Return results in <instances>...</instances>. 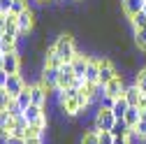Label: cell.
Here are the masks:
<instances>
[{"label":"cell","mask_w":146,"mask_h":144,"mask_svg":"<svg viewBox=\"0 0 146 144\" xmlns=\"http://www.w3.org/2000/svg\"><path fill=\"white\" fill-rule=\"evenodd\" d=\"M40 135H44V128H40V125H28L26 137H40Z\"/></svg>","instance_id":"83f0119b"},{"label":"cell","mask_w":146,"mask_h":144,"mask_svg":"<svg viewBox=\"0 0 146 144\" xmlns=\"http://www.w3.org/2000/svg\"><path fill=\"white\" fill-rule=\"evenodd\" d=\"M135 44H137L141 51H146V28L135 30Z\"/></svg>","instance_id":"cb8c5ba5"},{"label":"cell","mask_w":146,"mask_h":144,"mask_svg":"<svg viewBox=\"0 0 146 144\" xmlns=\"http://www.w3.org/2000/svg\"><path fill=\"white\" fill-rule=\"evenodd\" d=\"M139 119H141V107H127L125 121H127V125H130V128H135V125L139 123Z\"/></svg>","instance_id":"e0dca14e"},{"label":"cell","mask_w":146,"mask_h":144,"mask_svg":"<svg viewBox=\"0 0 146 144\" xmlns=\"http://www.w3.org/2000/svg\"><path fill=\"white\" fill-rule=\"evenodd\" d=\"M12 3L14 0H0V14H12Z\"/></svg>","instance_id":"f546056e"},{"label":"cell","mask_w":146,"mask_h":144,"mask_svg":"<svg viewBox=\"0 0 146 144\" xmlns=\"http://www.w3.org/2000/svg\"><path fill=\"white\" fill-rule=\"evenodd\" d=\"M9 105H12L9 93L5 91V88H0V112H3V109H9Z\"/></svg>","instance_id":"484cf974"},{"label":"cell","mask_w":146,"mask_h":144,"mask_svg":"<svg viewBox=\"0 0 146 144\" xmlns=\"http://www.w3.org/2000/svg\"><path fill=\"white\" fill-rule=\"evenodd\" d=\"M26 144H44V135H40V137H26Z\"/></svg>","instance_id":"d6a6232c"},{"label":"cell","mask_w":146,"mask_h":144,"mask_svg":"<svg viewBox=\"0 0 146 144\" xmlns=\"http://www.w3.org/2000/svg\"><path fill=\"white\" fill-rule=\"evenodd\" d=\"M0 53H3V37H0Z\"/></svg>","instance_id":"74e56055"},{"label":"cell","mask_w":146,"mask_h":144,"mask_svg":"<svg viewBox=\"0 0 146 144\" xmlns=\"http://www.w3.org/2000/svg\"><path fill=\"white\" fill-rule=\"evenodd\" d=\"M111 144H130V139H127V137H114Z\"/></svg>","instance_id":"e575fe53"},{"label":"cell","mask_w":146,"mask_h":144,"mask_svg":"<svg viewBox=\"0 0 146 144\" xmlns=\"http://www.w3.org/2000/svg\"><path fill=\"white\" fill-rule=\"evenodd\" d=\"M7 112L12 114V119H19V116H23V109H21V107L16 105L14 100H12V105H9V109H7Z\"/></svg>","instance_id":"4316f807"},{"label":"cell","mask_w":146,"mask_h":144,"mask_svg":"<svg viewBox=\"0 0 146 144\" xmlns=\"http://www.w3.org/2000/svg\"><path fill=\"white\" fill-rule=\"evenodd\" d=\"M49 51H53V53H56V56H58L63 63H72V61H74V56H77L74 40H72L70 35H58L56 42L51 44V49H49Z\"/></svg>","instance_id":"6da1fadb"},{"label":"cell","mask_w":146,"mask_h":144,"mask_svg":"<svg viewBox=\"0 0 146 144\" xmlns=\"http://www.w3.org/2000/svg\"><path fill=\"white\" fill-rule=\"evenodd\" d=\"M26 121L30 125H40V128H46V112H44V107H37V105H30L28 109L23 112Z\"/></svg>","instance_id":"277c9868"},{"label":"cell","mask_w":146,"mask_h":144,"mask_svg":"<svg viewBox=\"0 0 146 144\" xmlns=\"http://www.w3.org/2000/svg\"><path fill=\"white\" fill-rule=\"evenodd\" d=\"M77 79L74 75V67H72V63H63L60 70H58V88H67L72 86V81Z\"/></svg>","instance_id":"52a82bcc"},{"label":"cell","mask_w":146,"mask_h":144,"mask_svg":"<svg viewBox=\"0 0 146 144\" xmlns=\"http://www.w3.org/2000/svg\"><path fill=\"white\" fill-rule=\"evenodd\" d=\"M135 86L139 88V91H141V95L146 98V67L137 72V77H135Z\"/></svg>","instance_id":"44dd1931"},{"label":"cell","mask_w":146,"mask_h":144,"mask_svg":"<svg viewBox=\"0 0 146 144\" xmlns=\"http://www.w3.org/2000/svg\"><path fill=\"white\" fill-rule=\"evenodd\" d=\"M12 123H14V119H12V114L7 112V109H3L0 112V137H9V128H12Z\"/></svg>","instance_id":"9a60e30c"},{"label":"cell","mask_w":146,"mask_h":144,"mask_svg":"<svg viewBox=\"0 0 146 144\" xmlns=\"http://www.w3.org/2000/svg\"><path fill=\"white\" fill-rule=\"evenodd\" d=\"M114 102H116V98H111V95H104V98L100 100V107H102V109H111V107H114Z\"/></svg>","instance_id":"f1b7e54d"},{"label":"cell","mask_w":146,"mask_h":144,"mask_svg":"<svg viewBox=\"0 0 146 144\" xmlns=\"http://www.w3.org/2000/svg\"><path fill=\"white\" fill-rule=\"evenodd\" d=\"M7 79H9V75L5 70H0V88H5V84H7Z\"/></svg>","instance_id":"836d02e7"},{"label":"cell","mask_w":146,"mask_h":144,"mask_svg":"<svg viewBox=\"0 0 146 144\" xmlns=\"http://www.w3.org/2000/svg\"><path fill=\"white\" fill-rule=\"evenodd\" d=\"M130 21H132V28L139 30V28H146V12H139L135 16H130Z\"/></svg>","instance_id":"603a6c76"},{"label":"cell","mask_w":146,"mask_h":144,"mask_svg":"<svg viewBox=\"0 0 146 144\" xmlns=\"http://www.w3.org/2000/svg\"><path fill=\"white\" fill-rule=\"evenodd\" d=\"M114 123H116V116L111 114V109H102L100 107L98 114H95V121H93V128L98 133H104V130H111Z\"/></svg>","instance_id":"7a4b0ae2"},{"label":"cell","mask_w":146,"mask_h":144,"mask_svg":"<svg viewBox=\"0 0 146 144\" xmlns=\"http://www.w3.org/2000/svg\"><path fill=\"white\" fill-rule=\"evenodd\" d=\"M5 33L19 35V28H16V16H14V14H7V16H5Z\"/></svg>","instance_id":"ffe728a7"},{"label":"cell","mask_w":146,"mask_h":144,"mask_svg":"<svg viewBox=\"0 0 146 144\" xmlns=\"http://www.w3.org/2000/svg\"><path fill=\"white\" fill-rule=\"evenodd\" d=\"M107 95H111V98H121L123 93H125V84H123V79H121V75L116 77V79H111L107 86Z\"/></svg>","instance_id":"8fae6325"},{"label":"cell","mask_w":146,"mask_h":144,"mask_svg":"<svg viewBox=\"0 0 146 144\" xmlns=\"http://www.w3.org/2000/svg\"><path fill=\"white\" fill-rule=\"evenodd\" d=\"M81 144H100V133H98L95 128H93V130H88V133H84Z\"/></svg>","instance_id":"7402d4cb"},{"label":"cell","mask_w":146,"mask_h":144,"mask_svg":"<svg viewBox=\"0 0 146 144\" xmlns=\"http://www.w3.org/2000/svg\"><path fill=\"white\" fill-rule=\"evenodd\" d=\"M26 9H28V0H14V3H12V14L14 16H19Z\"/></svg>","instance_id":"d4e9b609"},{"label":"cell","mask_w":146,"mask_h":144,"mask_svg":"<svg viewBox=\"0 0 146 144\" xmlns=\"http://www.w3.org/2000/svg\"><path fill=\"white\" fill-rule=\"evenodd\" d=\"M127 107H130V102L125 100V95H121V98H116V102H114V107H111V114H114L116 119H125Z\"/></svg>","instance_id":"2e32d148"},{"label":"cell","mask_w":146,"mask_h":144,"mask_svg":"<svg viewBox=\"0 0 146 144\" xmlns=\"http://www.w3.org/2000/svg\"><path fill=\"white\" fill-rule=\"evenodd\" d=\"M58 70L60 67H51L44 63L42 75H40V84L46 88V91H58Z\"/></svg>","instance_id":"3957f363"},{"label":"cell","mask_w":146,"mask_h":144,"mask_svg":"<svg viewBox=\"0 0 146 144\" xmlns=\"http://www.w3.org/2000/svg\"><path fill=\"white\" fill-rule=\"evenodd\" d=\"M23 88H26V81H23V77H21V75H9V79H7V84H5V91L9 93V98H12V100L19 98Z\"/></svg>","instance_id":"8992f818"},{"label":"cell","mask_w":146,"mask_h":144,"mask_svg":"<svg viewBox=\"0 0 146 144\" xmlns=\"http://www.w3.org/2000/svg\"><path fill=\"white\" fill-rule=\"evenodd\" d=\"M0 70H3V53H0Z\"/></svg>","instance_id":"8d00e7d4"},{"label":"cell","mask_w":146,"mask_h":144,"mask_svg":"<svg viewBox=\"0 0 146 144\" xmlns=\"http://www.w3.org/2000/svg\"><path fill=\"white\" fill-rule=\"evenodd\" d=\"M135 128H130V125H127V121L125 119H116V123H114V128L109 130L111 133L114 137H130V133H132Z\"/></svg>","instance_id":"5bb4252c"},{"label":"cell","mask_w":146,"mask_h":144,"mask_svg":"<svg viewBox=\"0 0 146 144\" xmlns=\"http://www.w3.org/2000/svg\"><path fill=\"white\" fill-rule=\"evenodd\" d=\"M3 142H5V144H26V137H16V135H9V137H5Z\"/></svg>","instance_id":"4dcf8cb0"},{"label":"cell","mask_w":146,"mask_h":144,"mask_svg":"<svg viewBox=\"0 0 146 144\" xmlns=\"http://www.w3.org/2000/svg\"><path fill=\"white\" fill-rule=\"evenodd\" d=\"M30 100H33V105H37V107H46L49 91L42 84H35V86H30Z\"/></svg>","instance_id":"30bf717a"},{"label":"cell","mask_w":146,"mask_h":144,"mask_svg":"<svg viewBox=\"0 0 146 144\" xmlns=\"http://www.w3.org/2000/svg\"><path fill=\"white\" fill-rule=\"evenodd\" d=\"M125 100L127 102H130V107H139L141 105V100H144V95H141V91H139V88L132 84V86H125Z\"/></svg>","instance_id":"7c38bea8"},{"label":"cell","mask_w":146,"mask_h":144,"mask_svg":"<svg viewBox=\"0 0 146 144\" xmlns=\"http://www.w3.org/2000/svg\"><path fill=\"white\" fill-rule=\"evenodd\" d=\"M0 37H3V53H5V51H16V40H19V35L3 33Z\"/></svg>","instance_id":"ac0fdd59"},{"label":"cell","mask_w":146,"mask_h":144,"mask_svg":"<svg viewBox=\"0 0 146 144\" xmlns=\"http://www.w3.org/2000/svg\"><path fill=\"white\" fill-rule=\"evenodd\" d=\"M111 142H114V135L109 133V130L100 133V144H111Z\"/></svg>","instance_id":"1f68e13d"},{"label":"cell","mask_w":146,"mask_h":144,"mask_svg":"<svg viewBox=\"0 0 146 144\" xmlns=\"http://www.w3.org/2000/svg\"><path fill=\"white\" fill-rule=\"evenodd\" d=\"M33 23H35V14H33L30 9H26V12H21L19 16H16V28H19V37L33 30Z\"/></svg>","instance_id":"9c48e42d"},{"label":"cell","mask_w":146,"mask_h":144,"mask_svg":"<svg viewBox=\"0 0 146 144\" xmlns=\"http://www.w3.org/2000/svg\"><path fill=\"white\" fill-rule=\"evenodd\" d=\"M5 16H7V14H0V35L5 33Z\"/></svg>","instance_id":"d590c367"},{"label":"cell","mask_w":146,"mask_h":144,"mask_svg":"<svg viewBox=\"0 0 146 144\" xmlns=\"http://www.w3.org/2000/svg\"><path fill=\"white\" fill-rule=\"evenodd\" d=\"M118 75H116V67H114V63L109 61V58H100V84H109L111 79H116Z\"/></svg>","instance_id":"ba28073f"},{"label":"cell","mask_w":146,"mask_h":144,"mask_svg":"<svg viewBox=\"0 0 146 144\" xmlns=\"http://www.w3.org/2000/svg\"><path fill=\"white\" fill-rule=\"evenodd\" d=\"M121 7L127 16H135V14L144 12V0H121Z\"/></svg>","instance_id":"4fadbf2b"},{"label":"cell","mask_w":146,"mask_h":144,"mask_svg":"<svg viewBox=\"0 0 146 144\" xmlns=\"http://www.w3.org/2000/svg\"><path fill=\"white\" fill-rule=\"evenodd\" d=\"M3 70L7 72V75H19V72H21L19 51H5L3 53Z\"/></svg>","instance_id":"5b68a950"},{"label":"cell","mask_w":146,"mask_h":144,"mask_svg":"<svg viewBox=\"0 0 146 144\" xmlns=\"http://www.w3.org/2000/svg\"><path fill=\"white\" fill-rule=\"evenodd\" d=\"M144 12H146V0H144Z\"/></svg>","instance_id":"f35d334b"},{"label":"cell","mask_w":146,"mask_h":144,"mask_svg":"<svg viewBox=\"0 0 146 144\" xmlns=\"http://www.w3.org/2000/svg\"><path fill=\"white\" fill-rule=\"evenodd\" d=\"M14 102H16V105H19V107H21V109L26 112V109H28V107L33 105V100H30V86H26V88H23V91H21V95H19V98H16Z\"/></svg>","instance_id":"d6986e66"},{"label":"cell","mask_w":146,"mask_h":144,"mask_svg":"<svg viewBox=\"0 0 146 144\" xmlns=\"http://www.w3.org/2000/svg\"><path fill=\"white\" fill-rule=\"evenodd\" d=\"M37 3H46V0H37Z\"/></svg>","instance_id":"ab89813d"}]
</instances>
